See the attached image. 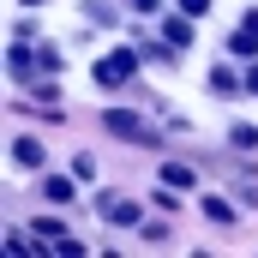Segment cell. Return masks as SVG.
Listing matches in <instances>:
<instances>
[{
	"label": "cell",
	"mask_w": 258,
	"mask_h": 258,
	"mask_svg": "<svg viewBox=\"0 0 258 258\" xmlns=\"http://www.w3.org/2000/svg\"><path fill=\"white\" fill-rule=\"evenodd\" d=\"M102 126L114 132L120 144H162V132H156V126H144L132 108H108V114H102Z\"/></svg>",
	"instance_id": "6da1fadb"
},
{
	"label": "cell",
	"mask_w": 258,
	"mask_h": 258,
	"mask_svg": "<svg viewBox=\"0 0 258 258\" xmlns=\"http://www.w3.org/2000/svg\"><path fill=\"white\" fill-rule=\"evenodd\" d=\"M96 216H102L108 228H138V222H144L132 192H102V198H96Z\"/></svg>",
	"instance_id": "7a4b0ae2"
},
{
	"label": "cell",
	"mask_w": 258,
	"mask_h": 258,
	"mask_svg": "<svg viewBox=\"0 0 258 258\" xmlns=\"http://www.w3.org/2000/svg\"><path fill=\"white\" fill-rule=\"evenodd\" d=\"M132 72H138V54H132V48H114V54L96 60V84H102V90H120Z\"/></svg>",
	"instance_id": "3957f363"
},
{
	"label": "cell",
	"mask_w": 258,
	"mask_h": 258,
	"mask_svg": "<svg viewBox=\"0 0 258 258\" xmlns=\"http://www.w3.org/2000/svg\"><path fill=\"white\" fill-rule=\"evenodd\" d=\"M228 54H258V12L240 18V30L228 36Z\"/></svg>",
	"instance_id": "277c9868"
},
{
	"label": "cell",
	"mask_w": 258,
	"mask_h": 258,
	"mask_svg": "<svg viewBox=\"0 0 258 258\" xmlns=\"http://www.w3.org/2000/svg\"><path fill=\"white\" fill-rule=\"evenodd\" d=\"M162 42H174V48H192V12H174V18H162Z\"/></svg>",
	"instance_id": "5b68a950"
},
{
	"label": "cell",
	"mask_w": 258,
	"mask_h": 258,
	"mask_svg": "<svg viewBox=\"0 0 258 258\" xmlns=\"http://www.w3.org/2000/svg\"><path fill=\"white\" fill-rule=\"evenodd\" d=\"M12 162H18V168H42V162H48L42 138H12Z\"/></svg>",
	"instance_id": "8992f818"
},
{
	"label": "cell",
	"mask_w": 258,
	"mask_h": 258,
	"mask_svg": "<svg viewBox=\"0 0 258 258\" xmlns=\"http://www.w3.org/2000/svg\"><path fill=\"white\" fill-rule=\"evenodd\" d=\"M246 90V78H234V66L222 60V66H210V96H240Z\"/></svg>",
	"instance_id": "52a82bcc"
},
{
	"label": "cell",
	"mask_w": 258,
	"mask_h": 258,
	"mask_svg": "<svg viewBox=\"0 0 258 258\" xmlns=\"http://www.w3.org/2000/svg\"><path fill=\"white\" fill-rule=\"evenodd\" d=\"M156 180H162L168 192H186V186H198V174L186 168V162H162V168H156Z\"/></svg>",
	"instance_id": "ba28073f"
},
{
	"label": "cell",
	"mask_w": 258,
	"mask_h": 258,
	"mask_svg": "<svg viewBox=\"0 0 258 258\" xmlns=\"http://www.w3.org/2000/svg\"><path fill=\"white\" fill-rule=\"evenodd\" d=\"M204 216H210V222H222V228H234V204H228V198H204Z\"/></svg>",
	"instance_id": "9c48e42d"
},
{
	"label": "cell",
	"mask_w": 258,
	"mask_h": 258,
	"mask_svg": "<svg viewBox=\"0 0 258 258\" xmlns=\"http://www.w3.org/2000/svg\"><path fill=\"white\" fill-rule=\"evenodd\" d=\"M144 240H150V246H168V240H174V228L156 216V222H144Z\"/></svg>",
	"instance_id": "30bf717a"
},
{
	"label": "cell",
	"mask_w": 258,
	"mask_h": 258,
	"mask_svg": "<svg viewBox=\"0 0 258 258\" xmlns=\"http://www.w3.org/2000/svg\"><path fill=\"white\" fill-rule=\"evenodd\" d=\"M36 234H42V240H54V246H60V240H66V222H60V216H42V222H36Z\"/></svg>",
	"instance_id": "8fae6325"
},
{
	"label": "cell",
	"mask_w": 258,
	"mask_h": 258,
	"mask_svg": "<svg viewBox=\"0 0 258 258\" xmlns=\"http://www.w3.org/2000/svg\"><path fill=\"white\" fill-rule=\"evenodd\" d=\"M78 192V186H72V180H66V174H48V198H54V204H66V198Z\"/></svg>",
	"instance_id": "7c38bea8"
},
{
	"label": "cell",
	"mask_w": 258,
	"mask_h": 258,
	"mask_svg": "<svg viewBox=\"0 0 258 258\" xmlns=\"http://www.w3.org/2000/svg\"><path fill=\"white\" fill-rule=\"evenodd\" d=\"M36 60H42V54H36ZM36 60H30V48H12V78H30Z\"/></svg>",
	"instance_id": "4fadbf2b"
},
{
	"label": "cell",
	"mask_w": 258,
	"mask_h": 258,
	"mask_svg": "<svg viewBox=\"0 0 258 258\" xmlns=\"http://www.w3.org/2000/svg\"><path fill=\"white\" fill-rule=\"evenodd\" d=\"M180 12H192V18H204V12H210V0H180Z\"/></svg>",
	"instance_id": "5bb4252c"
},
{
	"label": "cell",
	"mask_w": 258,
	"mask_h": 258,
	"mask_svg": "<svg viewBox=\"0 0 258 258\" xmlns=\"http://www.w3.org/2000/svg\"><path fill=\"white\" fill-rule=\"evenodd\" d=\"M156 6H162V0H132V12H156Z\"/></svg>",
	"instance_id": "9a60e30c"
},
{
	"label": "cell",
	"mask_w": 258,
	"mask_h": 258,
	"mask_svg": "<svg viewBox=\"0 0 258 258\" xmlns=\"http://www.w3.org/2000/svg\"><path fill=\"white\" fill-rule=\"evenodd\" d=\"M24 6H42V0H24Z\"/></svg>",
	"instance_id": "2e32d148"
}]
</instances>
